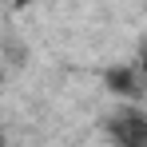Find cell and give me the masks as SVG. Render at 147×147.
Wrapping results in <instances>:
<instances>
[{"instance_id": "1", "label": "cell", "mask_w": 147, "mask_h": 147, "mask_svg": "<svg viewBox=\"0 0 147 147\" xmlns=\"http://www.w3.org/2000/svg\"><path fill=\"white\" fill-rule=\"evenodd\" d=\"M107 139L115 147H147V111L123 103L107 115Z\"/></svg>"}, {"instance_id": "2", "label": "cell", "mask_w": 147, "mask_h": 147, "mask_svg": "<svg viewBox=\"0 0 147 147\" xmlns=\"http://www.w3.org/2000/svg\"><path fill=\"white\" fill-rule=\"evenodd\" d=\"M103 88H107L111 96H119V99H131V96L143 92V72L131 68V64H115V68L103 72Z\"/></svg>"}, {"instance_id": "4", "label": "cell", "mask_w": 147, "mask_h": 147, "mask_svg": "<svg viewBox=\"0 0 147 147\" xmlns=\"http://www.w3.org/2000/svg\"><path fill=\"white\" fill-rule=\"evenodd\" d=\"M28 4H32V0H12V8H28Z\"/></svg>"}, {"instance_id": "3", "label": "cell", "mask_w": 147, "mask_h": 147, "mask_svg": "<svg viewBox=\"0 0 147 147\" xmlns=\"http://www.w3.org/2000/svg\"><path fill=\"white\" fill-rule=\"evenodd\" d=\"M139 72H143V88H147V56H143V64H139Z\"/></svg>"}]
</instances>
